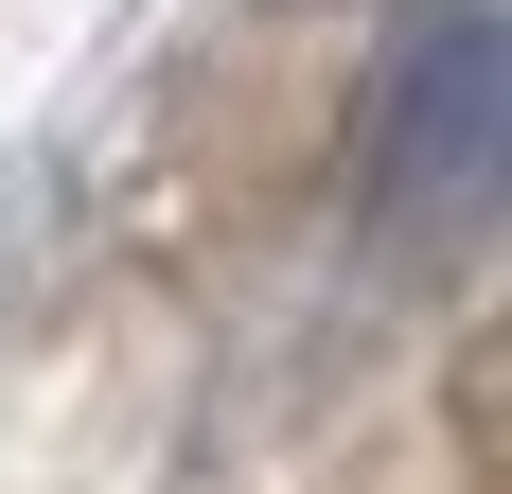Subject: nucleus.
<instances>
[{"mask_svg": "<svg viewBox=\"0 0 512 494\" xmlns=\"http://www.w3.org/2000/svg\"><path fill=\"white\" fill-rule=\"evenodd\" d=\"M354 177H371L389 230H460L477 212V177H495V18L442 0V18L389 36V71L354 106Z\"/></svg>", "mask_w": 512, "mask_h": 494, "instance_id": "f257e3e1", "label": "nucleus"}]
</instances>
